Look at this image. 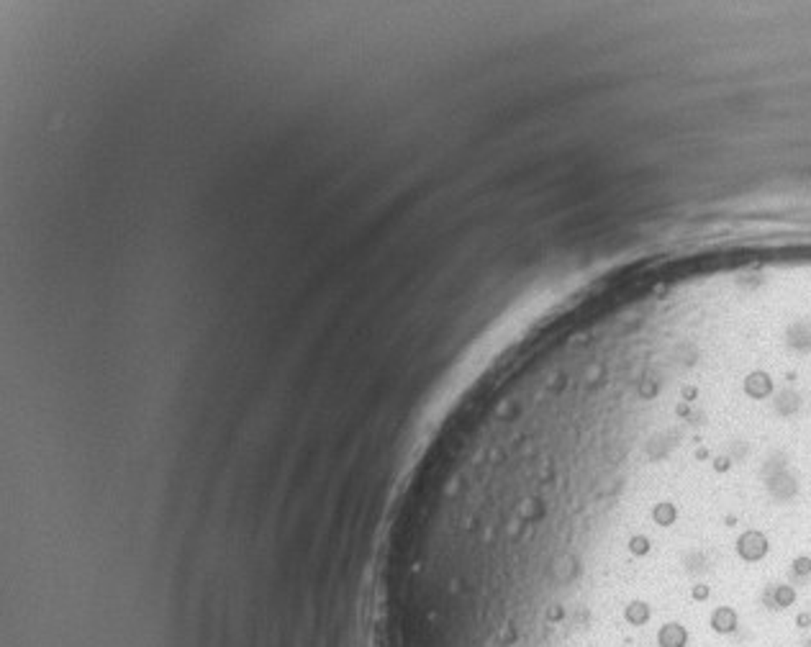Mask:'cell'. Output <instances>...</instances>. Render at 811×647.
Wrapping results in <instances>:
<instances>
[{
  "mask_svg": "<svg viewBox=\"0 0 811 647\" xmlns=\"http://www.w3.org/2000/svg\"><path fill=\"white\" fill-rule=\"evenodd\" d=\"M711 627H714L717 632H721V634L734 632V627H737V611H734L732 606L714 608V614H711Z\"/></svg>",
  "mask_w": 811,
  "mask_h": 647,
  "instance_id": "3957f363",
  "label": "cell"
},
{
  "mask_svg": "<svg viewBox=\"0 0 811 647\" xmlns=\"http://www.w3.org/2000/svg\"><path fill=\"white\" fill-rule=\"evenodd\" d=\"M649 619H652V606H649L647 601L634 599L624 606V622L626 624H632V627H644Z\"/></svg>",
  "mask_w": 811,
  "mask_h": 647,
  "instance_id": "7a4b0ae2",
  "label": "cell"
},
{
  "mask_svg": "<svg viewBox=\"0 0 811 647\" xmlns=\"http://www.w3.org/2000/svg\"><path fill=\"white\" fill-rule=\"evenodd\" d=\"M688 642V632L683 624H663L660 632H657V645L660 647H686Z\"/></svg>",
  "mask_w": 811,
  "mask_h": 647,
  "instance_id": "6da1fadb",
  "label": "cell"
}]
</instances>
